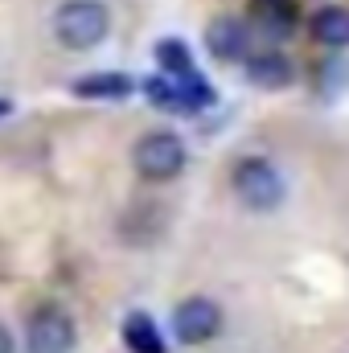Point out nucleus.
I'll return each instance as SVG.
<instances>
[{
	"label": "nucleus",
	"mask_w": 349,
	"mask_h": 353,
	"mask_svg": "<svg viewBox=\"0 0 349 353\" xmlns=\"http://www.w3.org/2000/svg\"><path fill=\"white\" fill-rule=\"evenodd\" d=\"M111 33V8L103 0H62L54 8V37L62 50L87 54Z\"/></svg>",
	"instance_id": "f257e3e1"
},
{
	"label": "nucleus",
	"mask_w": 349,
	"mask_h": 353,
	"mask_svg": "<svg viewBox=\"0 0 349 353\" xmlns=\"http://www.w3.org/2000/svg\"><path fill=\"white\" fill-rule=\"evenodd\" d=\"M230 189H235V197H239L247 210H255V214L279 210V205H283V193H288L279 169H275L271 161H263V157H239L235 169H230Z\"/></svg>",
	"instance_id": "f03ea898"
},
{
	"label": "nucleus",
	"mask_w": 349,
	"mask_h": 353,
	"mask_svg": "<svg viewBox=\"0 0 349 353\" xmlns=\"http://www.w3.org/2000/svg\"><path fill=\"white\" fill-rule=\"evenodd\" d=\"M185 140L177 132H144L132 148V165L144 181H173L185 169Z\"/></svg>",
	"instance_id": "7ed1b4c3"
},
{
	"label": "nucleus",
	"mask_w": 349,
	"mask_h": 353,
	"mask_svg": "<svg viewBox=\"0 0 349 353\" xmlns=\"http://www.w3.org/2000/svg\"><path fill=\"white\" fill-rule=\"evenodd\" d=\"M79 329L58 304H41L25 325V353H74Z\"/></svg>",
	"instance_id": "20e7f679"
},
{
	"label": "nucleus",
	"mask_w": 349,
	"mask_h": 353,
	"mask_svg": "<svg viewBox=\"0 0 349 353\" xmlns=\"http://www.w3.org/2000/svg\"><path fill=\"white\" fill-rule=\"evenodd\" d=\"M173 333L181 345H206L222 333V308L210 296H189L173 312Z\"/></svg>",
	"instance_id": "39448f33"
},
{
	"label": "nucleus",
	"mask_w": 349,
	"mask_h": 353,
	"mask_svg": "<svg viewBox=\"0 0 349 353\" xmlns=\"http://www.w3.org/2000/svg\"><path fill=\"white\" fill-rule=\"evenodd\" d=\"M206 54L222 66H235V62H247L251 54V25L239 21V17H214L206 25Z\"/></svg>",
	"instance_id": "423d86ee"
},
{
	"label": "nucleus",
	"mask_w": 349,
	"mask_h": 353,
	"mask_svg": "<svg viewBox=\"0 0 349 353\" xmlns=\"http://www.w3.org/2000/svg\"><path fill=\"white\" fill-rule=\"evenodd\" d=\"M251 25L263 41H283L296 33V4L292 0H255L251 4Z\"/></svg>",
	"instance_id": "0eeeda50"
},
{
	"label": "nucleus",
	"mask_w": 349,
	"mask_h": 353,
	"mask_svg": "<svg viewBox=\"0 0 349 353\" xmlns=\"http://www.w3.org/2000/svg\"><path fill=\"white\" fill-rule=\"evenodd\" d=\"M296 70L279 50H263V54H247V83L259 90H283L292 87Z\"/></svg>",
	"instance_id": "6e6552de"
},
{
	"label": "nucleus",
	"mask_w": 349,
	"mask_h": 353,
	"mask_svg": "<svg viewBox=\"0 0 349 353\" xmlns=\"http://www.w3.org/2000/svg\"><path fill=\"white\" fill-rule=\"evenodd\" d=\"M308 33L325 50H349V8L346 4H321L308 21Z\"/></svg>",
	"instance_id": "1a4fd4ad"
},
{
	"label": "nucleus",
	"mask_w": 349,
	"mask_h": 353,
	"mask_svg": "<svg viewBox=\"0 0 349 353\" xmlns=\"http://www.w3.org/2000/svg\"><path fill=\"white\" fill-rule=\"evenodd\" d=\"M132 90H136V79L119 74V70H94V74H83L70 83L74 99H128Z\"/></svg>",
	"instance_id": "9d476101"
},
{
	"label": "nucleus",
	"mask_w": 349,
	"mask_h": 353,
	"mask_svg": "<svg viewBox=\"0 0 349 353\" xmlns=\"http://www.w3.org/2000/svg\"><path fill=\"white\" fill-rule=\"evenodd\" d=\"M119 333H123L128 353H169L165 337H161V329H157V321H152L148 312H128Z\"/></svg>",
	"instance_id": "9b49d317"
},
{
	"label": "nucleus",
	"mask_w": 349,
	"mask_h": 353,
	"mask_svg": "<svg viewBox=\"0 0 349 353\" xmlns=\"http://www.w3.org/2000/svg\"><path fill=\"white\" fill-rule=\"evenodd\" d=\"M144 94H148V103H152V107H161V111H169V115H193V107L185 103L181 87H177L173 79H165V74L144 79Z\"/></svg>",
	"instance_id": "f8f14e48"
},
{
	"label": "nucleus",
	"mask_w": 349,
	"mask_h": 353,
	"mask_svg": "<svg viewBox=\"0 0 349 353\" xmlns=\"http://www.w3.org/2000/svg\"><path fill=\"white\" fill-rule=\"evenodd\" d=\"M157 66H161V74H189V70H197L193 66V54H189V46L181 41V37H161L157 41Z\"/></svg>",
	"instance_id": "ddd939ff"
},
{
	"label": "nucleus",
	"mask_w": 349,
	"mask_h": 353,
	"mask_svg": "<svg viewBox=\"0 0 349 353\" xmlns=\"http://www.w3.org/2000/svg\"><path fill=\"white\" fill-rule=\"evenodd\" d=\"M0 353H17V341H12L8 325H0Z\"/></svg>",
	"instance_id": "4468645a"
},
{
	"label": "nucleus",
	"mask_w": 349,
	"mask_h": 353,
	"mask_svg": "<svg viewBox=\"0 0 349 353\" xmlns=\"http://www.w3.org/2000/svg\"><path fill=\"white\" fill-rule=\"evenodd\" d=\"M8 111H12V103H8V99H0V119H4Z\"/></svg>",
	"instance_id": "2eb2a0df"
}]
</instances>
